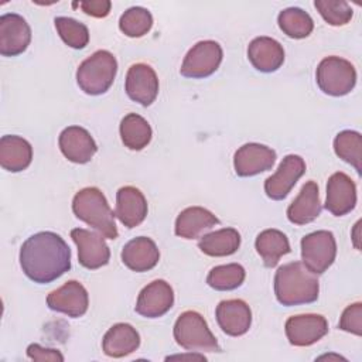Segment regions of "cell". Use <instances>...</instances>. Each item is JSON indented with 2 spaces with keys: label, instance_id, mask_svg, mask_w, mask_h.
Returning a JSON list of instances; mask_svg holds the SVG:
<instances>
[{
  "label": "cell",
  "instance_id": "cell-8",
  "mask_svg": "<svg viewBox=\"0 0 362 362\" xmlns=\"http://www.w3.org/2000/svg\"><path fill=\"white\" fill-rule=\"evenodd\" d=\"M222 57V48L216 41H199L184 57L180 72L185 78H206L219 68Z\"/></svg>",
  "mask_w": 362,
  "mask_h": 362
},
{
  "label": "cell",
  "instance_id": "cell-6",
  "mask_svg": "<svg viewBox=\"0 0 362 362\" xmlns=\"http://www.w3.org/2000/svg\"><path fill=\"white\" fill-rule=\"evenodd\" d=\"M318 88L329 96L348 95L356 83L355 66L341 57L324 58L315 71Z\"/></svg>",
  "mask_w": 362,
  "mask_h": 362
},
{
  "label": "cell",
  "instance_id": "cell-37",
  "mask_svg": "<svg viewBox=\"0 0 362 362\" xmlns=\"http://www.w3.org/2000/svg\"><path fill=\"white\" fill-rule=\"evenodd\" d=\"M76 6H79L85 14L102 18L110 13L112 3L109 0H88V1L74 3V7Z\"/></svg>",
  "mask_w": 362,
  "mask_h": 362
},
{
  "label": "cell",
  "instance_id": "cell-32",
  "mask_svg": "<svg viewBox=\"0 0 362 362\" xmlns=\"http://www.w3.org/2000/svg\"><path fill=\"white\" fill-rule=\"evenodd\" d=\"M246 272L243 266L238 263L221 264L211 269L206 276V283L209 287L218 291H229L238 288L245 280Z\"/></svg>",
  "mask_w": 362,
  "mask_h": 362
},
{
  "label": "cell",
  "instance_id": "cell-5",
  "mask_svg": "<svg viewBox=\"0 0 362 362\" xmlns=\"http://www.w3.org/2000/svg\"><path fill=\"white\" fill-rule=\"evenodd\" d=\"M174 339L175 342L187 349L194 352H219L221 346L211 332L205 318L192 310L184 311L180 314L174 324Z\"/></svg>",
  "mask_w": 362,
  "mask_h": 362
},
{
  "label": "cell",
  "instance_id": "cell-34",
  "mask_svg": "<svg viewBox=\"0 0 362 362\" xmlns=\"http://www.w3.org/2000/svg\"><path fill=\"white\" fill-rule=\"evenodd\" d=\"M55 28L61 40L71 48L82 49L89 42V30L83 23L71 17H55Z\"/></svg>",
  "mask_w": 362,
  "mask_h": 362
},
{
  "label": "cell",
  "instance_id": "cell-33",
  "mask_svg": "<svg viewBox=\"0 0 362 362\" xmlns=\"http://www.w3.org/2000/svg\"><path fill=\"white\" fill-rule=\"evenodd\" d=\"M153 25V16L144 7H130L119 18L120 31L132 38L143 37Z\"/></svg>",
  "mask_w": 362,
  "mask_h": 362
},
{
  "label": "cell",
  "instance_id": "cell-35",
  "mask_svg": "<svg viewBox=\"0 0 362 362\" xmlns=\"http://www.w3.org/2000/svg\"><path fill=\"white\" fill-rule=\"evenodd\" d=\"M315 8L321 17L334 27L345 25L352 18V8L345 0H315Z\"/></svg>",
  "mask_w": 362,
  "mask_h": 362
},
{
  "label": "cell",
  "instance_id": "cell-23",
  "mask_svg": "<svg viewBox=\"0 0 362 362\" xmlns=\"http://www.w3.org/2000/svg\"><path fill=\"white\" fill-rule=\"evenodd\" d=\"M247 58L257 71L274 72L284 62V49L274 38L256 37L247 47Z\"/></svg>",
  "mask_w": 362,
  "mask_h": 362
},
{
  "label": "cell",
  "instance_id": "cell-36",
  "mask_svg": "<svg viewBox=\"0 0 362 362\" xmlns=\"http://www.w3.org/2000/svg\"><path fill=\"white\" fill-rule=\"evenodd\" d=\"M338 327L342 331L352 332L355 335H362V304L354 303L348 305L339 318Z\"/></svg>",
  "mask_w": 362,
  "mask_h": 362
},
{
  "label": "cell",
  "instance_id": "cell-20",
  "mask_svg": "<svg viewBox=\"0 0 362 362\" xmlns=\"http://www.w3.org/2000/svg\"><path fill=\"white\" fill-rule=\"evenodd\" d=\"M115 215L129 229L139 226L147 215V201L143 192L132 185L119 188L116 192Z\"/></svg>",
  "mask_w": 362,
  "mask_h": 362
},
{
  "label": "cell",
  "instance_id": "cell-38",
  "mask_svg": "<svg viewBox=\"0 0 362 362\" xmlns=\"http://www.w3.org/2000/svg\"><path fill=\"white\" fill-rule=\"evenodd\" d=\"M27 356L33 361H64V355L58 349L44 348L38 344H31L27 348Z\"/></svg>",
  "mask_w": 362,
  "mask_h": 362
},
{
  "label": "cell",
  "instance_id": "cell-9",
  "mask_svg": "<svg viewBox=\"0 0 362 362\" xmlns=\"http://www.w3.org/2000/svg\"><path fill=\"white\" fill-rule=\"evenodd\" d=\"M71 238L78 247V262L81 266L95 270L109 263L110 250L100 233L75 228L71 230Z\"/></svg>",
  "mask_w": 362,
  "mask_h": 362
},
{
  "label": "cell",
  "instance_id": "cell-13",
  "mask_svg": "<svg viewBox=\"0 0 362 362\" xmlns=\"http://www.w3.org/2000/svg\"><path fill=\"white\" fill-rule=\"evenodd\" d=\"M287 339L294 346H310L328 332V322L320 314H300L284 324Z\"/></svg>",
  "mask_w": 362,
  "mask_h": 362
},
{
  "label": "cell",
  "instance_id": "cell-15",
  "mask_svg": "<svg viewBox=\"0 0 362 362\" xmlns=\"http://www.w3.org/2000/svg\"><path fill=\"white\" fill-rule=\"evenodd\" d=\"M276 151L264 144L246 143L233 156L235 173L239 177H253L273 167Z\"/></svg>",
  "mask_w": 362,
  "mask_h": 362
},
{
  "label": "cell",
  "instance_id": "cell-25",
  "mask_svg": "<svg viewBox=\"0 0 362 362\" xmlns=\"http://www.w3.org/2000/svg\"><path fill=\"white\" fill-rule=\"evenodd\" d=\"M140 346V335L130 324L119 322L107 329L102 339V349L110 358H123Z\"/></svg>",
  "mask_w": 362,
  "mask_h": 362
},
{
  "label": "cell",
  "instance_id": "cell-7",
  "mask_svg": "<svg viewBox=\"0 0 362 362\" xmlns=\"http://www.w3.org/2000/svg\"><path fill=\"white\" fill-rule=\"evenodd\" d=\"M337 242L329 230H315L301 239L303 264L314 274H322L334 263Z\"/></svg>",
  "mask_w": 362,
  "mask_h": 362
},
{
  "label": "cell",
  "instance_id": "cell-28",
  "mask_svg": "<svg viewBox=\"0 0 362 362\" xmlns=\"http://www.w3.org/2000/svg\"><path fill=\"white\" fill-rule=\"evenodd\" d=\"M255 247L266 267H274L280 257L290 253L288 238L279 229H264L256 238Z\"/></svg>",
  "mask_w": 362,
  "mask_h": 362
},
{
  "label": "cell",
  "instance_id": "cell-16",
  "mask_svg": "<svg viewBox=\"0 0 362 362\" xmlns=\"http://www.w3.org/2000/svg\"><path fill=\"white\" fill-rule=\"evenodd\" d=\"M174 304L173 287L165 280H154L140 291L136 313L146 318L163 317Z\"/></svg>",
  "mask_w": 362,
  "mask_h": 362
},
{
  "label": "cell",
  "instance_id": "cell-24",
  "mask_svg": "<svg viewBox=\"0 0 362 362\" xmlns=\"http://www.w3.org/2000/svg\"><path fill=\"white\" fill-rule=\"evenodd\" d=\"M219 219L202 206H189L180 212L175 219V235L184 239H197L215 225Z\"/></svg>",
  "mask_w": 362,
  "mask_h": 362
},
{
  "label": "cell",
  "instance_id": "cell-2",
  "mask_svg": "<svg viewBox=\"0 0 362 362\" xmlns=\"http://www.w3.org/2000/svg\"><path fill=\"white\" fill-rule=\"evenodd\" d=\"M320 283L303 262H291L277 269L274 274V294L286 307L310 304L318 298Z\"/></svg>",
  "mask_w": 362,
  "mask_h": 362
},
{
  "label": "cell",
  "instance_id": "cell-27",
  "mask_svg": "<svg viewBox=\"0 0 362 362\" xmlns=\"http://www.w3.org/2000/svg\"><path fill=\"white\" fill-rule=\"evenodd\" d=\"M240 246V235L233 228H222L201 236L198 247L202 253L212 257L233 255Z\"/></svg>",
  "mask_w": 362,
  "mask_h": 362
},
{
  "label": "cell",
  "instance_id": "cell-22",
  "mask_svg": "<svg viewBox=\"0 0 362 362\" xmlns=\"http://www.w3.org/2000/svg\"><path fill=\"white\" fill-rule=\"evenodd\" d=\"M322 205L315 181H307L296 199L287 208V218L294 225H307L315 221L321 214Z\"/></svg>",
  "mask_w": 362,
  "mask_h": 362
},
{
  "label": "cell",
  "instance_id": "cell-4",
  "mask_svg": "<svg viewBox=\"0 0 362 362\" xmlns=\"http://www.w3.org/2000/svg\"><path fill=\"white\" fill-rule=\"evenodd\" d=\"M117 61L112 52L99 49L86 58L76 69V82L88 95H102L113 83Z\"/></svg>",
  "mask_w": 362,
  "mask_h": 362
},
{
  "label": "cell",
  "instance_id": "cell-29",
  "mask_svg": "<svg viewBox=\"0 0 362 362\" xmlns=\"http://www.w3.org/2000/svg\"><path fill=\"white\" fill-rule=\"evenodd\" d=\"M119 130L123 144L130 150H143L153 136L148 122L137 113L126 115L120 122Z\"/></svg>",
  "mask_w": 362,
  "mask_h": 362
},
{
  "label": "cell",
  "instance_id": "cell-10",
  "mask_svg": "<svg viewBox=\"0 0 362 362\" xmlns=\"http://www.w3.org/2000/svg\"><path fill=\"white\" fill-rule=\"evenodd\" d=\"M305 173V163L297 154H288L280 163L277 171L266 178L264 192L274 201L284 199L296 182Z\"/></svg>",
  "mask_w": 362,
  "mask_h": 362
},
{
  "label": "cell",
  "instance_id": "cell-1",
  "mask_svg": "<svg viewBox=\"0 0 362 362\" xmlns=\"http://www.w3.org/2000/svg\"><path fill=\"white\" fill-rule=\"evenodd\" d=\"M20 266L34 283H51L71 269V249L58 233L38 232L21 245Z\"/></svg>",
  "mask_w": 362,
  "mask_h": 362
},
{
  "label": "cell",
  "instance_id": "cell-14",
  "mask_svg": "<svg viewBox=\"0 0 362 362\" xmlns=\"http://www.w3.org/2000/svg\"><path fill=\"white\" fill-rule=\"evenodd\" d=\"M30 41L31 28L20 14L7 13L0 17V54L3 57L23 54Z\"/></svg>",
  "mask_w": 362,
  "mask_h": 362
},
{
  "label": "cell",
  "instance_id": "cell-21",
  "mask_svg": "<svg viewBox=\"0 0 362 362\" xmlns=\"http://www.w3.org/2000/svg\"><path fill=\"white\" fill-rule=\"evenodd\" d=\"M122 262L133 272L151 270L160 260V252L153 239L139 236L129 240L122 249Z\"/></svg>",
  "mask_w": 362,
  "mask_h": 362
},
{
  "label": "cell",
  "instance_id": "cell-30",
  "mask_svg": "<svg viewBox=\"0 0 362 362\" xmlns=\"http://www.w3.org/2000/svg\"><path fill=\"white\" fill-rule=\"evenodd\" d=\"M277 23L280 30L290 38H305L314 30V21L311 16L298 8V7H288L279 13Z\"/></svg>",
  "mask_w": 362,
  "mask_h": 362
},
{
  "label": "cell",
  "instance_id": "cell-19",
  "mask_svg": "<svg viewBox=\"0 0 362 362\" xmlns=\"http://www.w3.org/2000/svg\"><path fill=\"white\" fill-rule=\"evenodd\" d=\"M215 317L219 328L230 337L246 334L252 324L250 307L239 298L223 300L216 305Z\"/></svg>",
  "mask_w": 362,
  "mask_h": 362
},
{
  "label": "cell",
  "instance_id": "cell-17",
  "mask_svg": "<svg viewBox=\"0 0 362 362\" xmlns=\"http://www.w3.org/2000/svg\"><path fill=\"white\" fill-rule=\"evenodd\" d=\"M356 205V185L345 173H334L327 182L325 209L334 216L349 214Z\"/></svg>",
  "mask_w": 362,
  "mask_h": 362
},
{
  "label": "cell",
  "instance_id": "cell-26",
  "mask_svg": "<svg viewBox=\"0 0 362 362\" xmlns=\"http://www.w3.org/2000/svg\"><path fill=\"white\" fill-rule=\"evenodd\" d=\"M33 160L31 144L14 134H6L0 139V165L10 173L25 170Z\"/></svg>",
  "mask_w": 362,
  "mask_h": 362
},
{
  "label": "cell",
  "instance_id": "cell-18",
  "mask_svg": "<svg viewBox=\"0 0 362 362\" xmlns=\"http://www.w3.org/2000/svg\"><path fill=\"white\" fill-rule=\"evenodd\" d=\"M59 150L72 163L85 164L92 160L98 146L90 133L81 126L65 127L58 139Z\"/></svg>",
  "mask_w": 362,
  "mask_h": 362
},
{
  "label": "cell",
  "instance_id": "cell-12",
  "mask_svg": "<svg viewBox=\"0 0 362 362\" xmlns=\"http://www.w3.org/2000/svg\"><path fill=\"white\" fill-rule=\"evenodd\" d=\"M47 305L52 311L78 318L88 311L89 296L79 281L69 280L47 296Z\"/></svg>",
  "mask_w": 362,
  "mask_h": 362
},
{
  "label": "cell",
  "instance_id": "cell-3",
  "mask_svg": "<svg viewBox=\"0 0 362 362\" xmlns=\"http://www.w3.org/2000/svg\"><path fill=\"white\" fill-rule=\"evenodd\" d=\"M72 211L78 219L96 229L103 238L112 240L117 238L119 232L115 222L116 215L99 188L86 187L78 191L72 199Z\"/></svg>",
  "mask_w": 362,
  "mask_h": 362
},
{
  "label": "cell",
  "instance_id": "cell-31",
  "mask_svg": "<svg viewBox=\"0 0 362 362\" xmlns=\"http://www.w3.org/2000/svg\"><path fill=\"white\" fill-rule=\"evenodd\" d=\"M335 154L351 164L358 174L362 171V136L355 130H342L334 139Z\"/></svg>",
  "mask_w": 362,
  "mask_h": 362
},
{
  "label": "cell",
  "instance_id": "cell-11",
  "mask_svg": "<svg viewBox=\"0 0 362 362\" xmlns=\"http://www.w3.org/2000/svg\"><path fill=\"white\" fill-rule=\"evenodd\" d=\"M124 90L132 100L141 106L151 105L158 95V78L156 71L143 62L133 64L126 74Z\"/></svg>",
  "mask_w": 362,
  "mask_h": 362
}]
</instances>
